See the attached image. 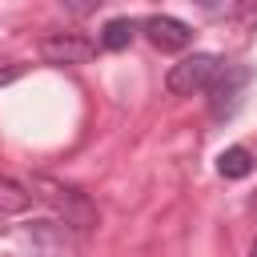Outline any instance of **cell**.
<instances>
[{
	"mask_svg": "<svg viewBox=\"0 0 257 257\" xmlns=\"http://www.w3.org/2000/svg\"><path fill=\"white\" fill-rule=\"evenodd\" d=\"M40 56H44V64H56V68L88 64L96 56V40H88L80 32H52L40 40Z\"/></svg>",
	"mask_w": 257,
	"mask_h": 257,
	"instance_id": "4",
	"label": "cell"
},
{
	"mask_svg": "<svg viewBox=\"0 0 257 257\" xmlns=\"http://www.w3.org/2000/svg\"><path fill=\"white\" fill-rule=\"evenodd\" d=\"M137 20L133 16H112L104 28H100V48H108V52H120V48H128L133 44V36H137Z\"/></svg>",
	"mask_w": 257,
	"mask_h": 257,
	"instance_id": "6",
	"label": "cell"
},
{
	"mask_svg": "<svg viewBox=\"0 0 257 257\" xmlns=\"http://www.w3.org/2000/svg\"><path fill=\"white\" fill-rule=\"evenodd\" d=\"M28 189H32V197H40L44 205H52V213L64 217V225H72V229H92V225H96V209H92V201H88L80 189L60 185V181L40 177V173L28 181Z\"/></svg>",
	"mask_w": 257,
	"mask_h": 257,
	"instance_id": "1",
	"label": "cell"
},
{
	"mask_svg": "<svg viewBox=\"0 0 257 257\" xmlns=\"http://www.w3.org/2000/svg\"><path fill=\"white\" fill-rule=\"evenodd\" d=\"M189 4H197L209 20H225V16H233L241 8V0H189Z\"/></svg>",
	"mask_w": 257,
	"mask_h": 257,
	"instance_id": "9",
	"label": "cell"
},
{
	"mask_svg": "<svg viewBox=\"0 0 257 257\" xmlns=\"http://www.w3.org/2000/svg\"><path fill=\"white\" fill-rule=\"evenodd\" d=\"M96 4H104V0H64V8H68V12H76V16L96 12Z\"/></svg>",
	"mask_w": 257,
	"mask_h": 257,
	"instance_id": "10",
	"label": "cell"
},
{
	"mask_svg": "<svg viewBox=\"0 0 257 257\" xmlns=\"http://www.w3.org/2000/svg\"><path fill=\"white\" fill-rule=\"evenodd\" d=\"M141 32H145L149 44L161 48V52H185V48L193 44V28H189L185 20H177V16H165V12L141 20Z\"/></svg>",
	"mask_w": 257,
	"mask_h": 257,
	"instance_id": "5",
	"label": "cell"
},
{
	"mask_svg": "<svg viewBox=\"0 0 257 257\" xmlns=\"http://www.w3.org/2000/svg\"><path fill=\"white\" fill-rule=\"evenodd\" d=\"M249 257H257V241H253V249H249Z\"/></svg>",
	"mask_w": 257,
	"mask_h": 257,
	"instance_id": "12",
	"label": "cell"
},
{
	"mask_svg": "<svg viewBox=\"0 0 257 257\" xmlns=\"http://www.w3.org/2000/svg\"><path fill=\"white\" fill-rule=\"evenodd\" d=\"M249 80H253L249 64H225L217 72V80L209 84V112H213V120H233L237 116L241 92L249 88Z\"/></svg>",
	"mask_w": 257,
	"mask_h": 257,
	"instance_id": "3",
	"label": "cell"
},
{
	"mask_svg": "<svg viewBox=\"0 0 257 257\" xmlns=\"http://www.w3.org/2000/svg\"><path fill=\"white\" fill-rule=\"evenodd\" d=\"M221 68H225V60H221L217 52H193V56H185V60H177V64L169 68L165 84H169L173 96H193V92H205V88L217 80Z\"/></svg>",
	"mask_w": 257,
	"mask_h": 257,
	"instance_id": "2",
	"label": "cell"
},
{
	"mask_svg": "<svg viewBox=\"0 0 257 257\" xmlns=\"http://www.w3.org/2000/svg\"><path fill=\"white\" fill-rule=\"evenodd\" d=\"M20 72H24V64H0V88L12 84V80H20Z\"/></svg>",
	"mask_w": 257,
	"mask_h": 257,
	"instance_id": "11",
	"label": "cell"
},
{
	"mask_svg": "<svg viewBox=\"0 0 257 257\" xmlns=\"http://www.w3.org/2000/svg\"><path fill=\"white\" fill-rule=\"evenodd\" d=\"M28 205H32V189L12 177H0V213H24Z\"/></svg>",
	"mask_w": 257,
	"mask_h": 257,
	"instance_id": "8",
	"label": "cell"
},
{
	"mask_svg": "<svg viewBox=\"0 0 257 257\" xmlns=\"http://www.w3.org/2000/svg\"><path fill=\"white\" fill-rule=\"evenodd\" d=\"M217 173H221L225 181H241V177H249V173H253V153L241 149V145L225 149V153L217 157Z\"/></svg>",
	"mask_w": 257,
	"mask_h": 257,
	"instance_id": "7",
	"label": "cell"
}]
</instances>
